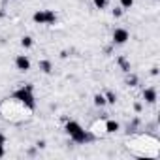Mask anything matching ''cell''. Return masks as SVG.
I'll use <instances>...</instances> for the list:
<instances>
[{"label":"cell","instance_id":"obj_1","mask_svg":"<svg viewBox=\"0 0 160 160\" xmlns=\"http://www.w3.org/2000/svg\"><path fill=\"white\" fill-rule=\"evenodd\" d=\"M66 132L70 134V138H72L75 143H87V141L92 139V136L87 134V132L81 128V124H77V122H73V121H68V122H66Z\"/></svg>","mask_w":160,"mask_h":160},{"label":"cell","instance_id":"obj_2","mask_svg":"<svg viewBox=\"0 0 160 160\" xmlns=\"http://www.w3.org/2000/svg\"><path fill=\"white\" fill-rule=\"evenodd\" d=\"M15 100L23 102L28 109H34L36 108V102H34V96H32V85H25L23 89H19L15 94H13Z\"/></svg>","mask_w":160,"mask_h":160},{"label":"cell","instance_id":"obj_3","mask_svg":"<svg viewBox=\"0 0 160 160\" xmlns=\"http://www.w3.org/2000/svg\"><path fill=\"white\" fill-rule=\"evenodd\" d=\"M128 40H130V32H128L126 28H115V30H113V43L122 45V43H126Z\"/></svg>","mask_w":160,"mask_h":160},{"label":"cell","instance_id":"obj_4","mask_svg":"<svg viewBox=\"0 0 160 160\" xmlns=\"http://www.w3.org/2000/svg\"><path fill=\"white\" fill-rule=\"evenodd\" d=\"M15 66H17L19 72H28V70H30V58H28L27 55H19V57L15 58Z\"/></svg>","mask_w":160,"mask_h":160},{"label":"cell","instance_id":"obj_5","mask_svg":"<svg viewBox=\"0 0 160 160\" xmlns=\"http://www.w3.org/2000/svg\"><path fill=\"white\" fill-rule=\"evenodd\" d=\"M143 100L147 104H154L156 102V91L154 89H145L143 91Z\"/></svg>","mask_w":160,"mask_h":160},{"label":"cell","instance_id":"obj_6","mask_svg":"<svg viewBox=\"0 0 160 160\" xmlns=\"http://www.w3.org/2000/svg\"><path fill=\"white\" fill-rule=\"evenodd\" d=\"M57 23V13L51 10H45V25H55Z\"/></svg>","mask_w":160,"mask_h":160},{"label":"cell","instance_id":"obj_7","mask_svg":"<svg viewBox=\"0 0 160 160\" xmlns=\"http://www.w3.org/2000/svg\"><path fill=\"white\" fill-rule=\"evenodd\" d=\"M32 19H34V23L45 25V10H42V12H36V13L32 15Z\"/></svg>","mask_w":160,"mask_h":160},{"label":"cell","instance_id":"obj_8","mask_svg":"<svg viewBox=\"0 0 160 160\" xmlns=\"http://www.w3.org/2000/svg\"><path fill=\"white\" fill-rule=\"evenodd\" d=\"M106 130H108L109 134L117 132V130H119V122H117V121H108V122H106Z\"/></svg>","mask_w":160,"mask_h":160},{"label":"cell","instance_id":"obj_9","mask_svg":"<svg viewBox=\"0 0 160 160\" xmlns=\"http://www.w3.org/2000/svg\"><path fill=\"white\" fill-rule=\"evenodd\" d=\"M108 102H106V96L104 94H96L94 96V106H98V108H102V106H106Z\"/></svg>","mask_w":160,"mask_h":160},{"label":"cell","instance_id":"obj_10","mask_svg":"<svg viewBox=\"0 0 160 160\" xmlns=\"http://www.w3.org/2000/svg\"><path fill=\"white\" fill-rule=\"evenodd\" d=\"M32 43H34V42H32V38H30V36H23V38H21V45H23L25 49L32 47Z\"/></svg>","mask_w":160,"mask_h":160},{"label":"cell","instance_id":"obj_11","mask_svg":"<svg viewBox=\"0 0 160 160\" xmlns=\"http://www.w3.org/2000/svg\"><path fill=\"white\" fill-rule=\"evenodd\" d=\"M40 70H42L43 73H49V72H51V62H49V60H42V62H40Z\"/></svg>","mask_w":160,"mask_h":160},{"label":"cell","instance_id":"obj_12","mask_svg":"<svg viewBox=\"0 0 160 160\" xmlns=\"http://www.w3.org/2000/svg\"><path fill=\"white\" fill-rule=\"evenodd\" d=\"M92 2H94V6H96L98 10H104V8L108 6V2H109V0H92Z\"/></svg>","mask_w":160,"mask_h":160},{"label":"cell","instance_id":"obj_13","mask_svg":"<svg viewBox=\"0 0 160 160\" xmlns=\"http://www.w3.org/2000/svg\"><path fill=\"white\" fill-rule=\"evenodd\" d=\"M106 102H108V104H115V102H117V94H115V92H108V94H106Z\"/></svg>","mask_w":160,"mask_h":160},{"label":"cell","instance_id":"obj_14","mask_svg":"<svg viewBox=\"0 0 160 160\" xmlns=\"http://www.w3.org/2000/svg\"><path fill=\"white\" fill-rule=\"evenodd\" d=\"M134 6V0H121V8H124V10H130Z\"/></svg>","mask_w":160,"mask_h":160},{"label":"cell","instance_id":"obj_15","mask_svg":"<svg viewBox=\"0 0 160 160\" xmlns=\"http://www.w3.org/2000/svg\"><path fill=\"white\" fill-rule=\"evenodd\" d=\"M121 15H122V10H121V8H115V10H113V17H115V19H119Z\"/></svg>","mask_w":160,"mask_h":160},{"label":"cell","instance_id":"obj_16","mask_svg":"<svg viewBox=\"0 0 160 160\" xmlns=\"http://www.w3.org/2000/svg\"><path fill=\"white\" fill-rule=\"evenodd\" d=\"M121 66L124 68V72H128V70H130V66L126 64V60H124V58H121Z\"/></svg>","mask_w":160,"mask_h":160},{"label":"cell","instance_id":"obj_17","mask_svg":"<svg viewBox=\"0 0 160 160\" xmlns=\"http://www.w3.org/2000/svg\"><path fill=\"white\" fill-rule=\"evenodd\" d=\"M4 143H6V136L0 132V145H4Z\"/></svg>","mask_w":160,"mask_h":160},{"label":"cell","instance_id":"obj_18","mask_svg":"<svg viewBox=\"0 0 160 160\" xmlns=\"http://www.w3.org/2000/svg\"><path fill=\"white\" fill-rule=\"evenodd\" d=\"M151 73H152V75H158V68H156V66H154V68H152V70H151Z\"/></svg>","mask_w":160,"mask_h":160},{"label":"cell","instance_id":"obj_19","mask_svg":"<svg viewBox=\"0 0 160 160\" xmlns=\"http://www.w3.org/2000/svg\"><path fill=\"white\" fill-rule=\"evenodd\" d=\"M6 154V151H4V145H0V156H4Z\"/></svg>","mask_w":160,"mask_h":160},{"label":"cell","instance_id":"obj_20","mask_svg":"<svg viewBox=\"0 0 160 160\" xmlns=\"http://www.w3.org/2000/svg\"><path fill=\"white\" fill-rule=\"evenodd\" d=\"M2 15H4V13H2V12H0V19H2Z\"/></svg>","mask_w":160,"mask_h":160}]
</instances>
